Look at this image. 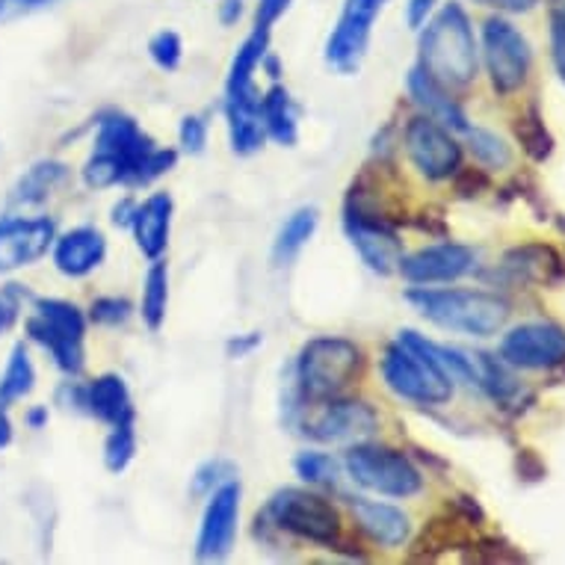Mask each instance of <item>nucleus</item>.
<instances>
[{
  "mask_svg": "<svg viewBox=\"0 0 565 565\" xmlns=\"http://www.w3.org/2000/svg\"><path fill=\"white\" fill-rule=\"evenodd\" d=\"M417 68H424L433 81L459 93L480 75V47L473 36L471 19L462 3H445L433 12V19L420 28L417 39Z\"/></svg>",
  "mask_w": 565,
  "mask_h": 565,
  "instance_id": "f257e3e1",
  "label": "nucleus"
},
{
  "mask_svg": "<svg viewBox=\"0 0 565 565\" xmlns=\"http://www.w3.org/2000/svg\"><path fill=\"white\" fill-rule=\"evenodd\" d=\"M241 494L243 489L237 477L207 494L202 527L195 539V559L220 563L232 554L234 539H237V521H241Z\"/></svg>",
  "mask_w": 565,
  "mask_h": 565,
  "instance_id": "f8f14e48",
  "label": "nucleus"
},
{
  "mask_svg": "<svg viewBox=\"0 0 565 565\" xmlns=\"http://www.w3.org/2000/svg\"><path fill=\"white\" fill-rule=\"evenodd\" d=\"M294 471L311 489H338L341 486V462L320 450H306L294 459Z\"/></svg>",
  "mask_w": 565,
  "mask_h": 565,
  "instance_id": "7c9ffc66",
  "label": "nucleus"
},
{
  "mask_svg": "<svg viewBox=\"0 0 565 565\" xmlns=\"http://www.w3.org/2000/svg\"><path fill=\"white\" fill-rule=\"evenodd\" d=\"M551 51H554L556 75L563 77L565 84V10H556L551 15Z\"/></svg>",
  "mask_w": 565,
  "mask_h": 565,
  "instance_id": "ea45409f",
  "label": "nucleus"
},
{
  "mask_svg": "<svg viewBox=\"0 0 565 565\" xmlns=\"http://www.w3.org/2000/svg\"><path fill=\"white\" fill-rule=\"evenodd\" d=\"M294 0H258V10H255V28L273 30L278 19L290 10Z\"/></svg>",
  "mask_w": 565,
  "mask_h": 565,
  "instance_id": "79ce46f5",
  "label": "nucleus"
},
{
  "mask_svg": "<svg viewBox=\"0 0 565 565\" xmlns=\"http://www.w3.org/2000/svg\"><path fill=\"white\" fill-rule=\"evenodd\" d=\"M56 223L47 216H7L0 220V273L33 267L54 249Z\"/></svg>",
  "mask_w": 565,
  "mask_h": 565,
  "instance_id": "4468645a",
  "label": "nucleus"
},
{
  "mask_svg": "<svg viewBox=\"0 0 565 565\" xmlns=\"http://www.w3.org/2000/svg\"><path fill=\"white\" fill-rule=\"evenodd\" d=\"M36 388V367L30 362V352L24 343H15L10 352V362L0 373V403L10 406L15 399H24Z\"/></svg>",
  "mask_w": 565,
  "mask_h": 565,
  "instance_id": "c756f323",
  "label": "nucleus"
},
{
  "mask_svg": "<svg viewBox=\"0 0 565 565\" xmlns=\"http://www.w3.org/2000/svg\"><path fill=\"white\" fill-rule=\"evenodd\" d=\"M68 167L60 160H39L19 178L12 190V204H42L68 181Z\"/></svg>",
  "mask_w": 565,
  "mask_h": 565,
  "instance_id": "a878e982",
  "label": "nucleus"
},
{
  "mask_svg": "<svg viewBox=\"0 0 565 565\" xmlns=\"http://www.w3.org/2000/svg\"><path fill=\"white\" fill-rule=\"evenodd\" d=\"M297 427L320 445H359L380 429V415L371 403L341 394L302 406Z\"/></svg>",
  "mask_w": 565,
  "mask_h": 565,
  "instance_id": "6e6552de",
  "label": "nucleus"
},
{
  "mask_svg": "<svg viewBox=\"0 0 565 565\" xmlns=\"http://www.w3.org/2000/svg\"><path fill=\"white\" fill-rule=\"evenodd\" d=\"M246 15V0H223L220 3V21L225 28H234Z\"/></svg>",
  "mask_w": 565,
  "mask_h": 565,
  "instance_id": "8fccbe9b",
  "label": "nucleus"
},
{
  "mask_svg": "<svg viewBox=\"0 0 565 565\" xmlns=\"http://www.w3.org/2000/svg\"><path fill=\"white\" fill-rule=\"evenodd\" d=\"M471 3H480V7H491V10H498V12H512V15H519V12L536 10L542 0H471Z\"/></svg>",
  "mask_w": 565,
  "mask_h": 565,
  "instance_id": "de8ad7c7",
  "label": "nucleus"
},
{
  "mask_svg": "<svg viewBox=\"0 0 565 565\" xmlns=\"http://www.w3.org/2000/svg\"><path fill=\"white\" fill-rule=\"evenodd\" d=\"M95 151H102L121 167L125 186H146L172 172L178 163L175 149H158L146 130L128 113L107 110L95 119Z\"/></svg>",
  "mask_w": 565,
  "mask_h": 565,
  "instance_id": "39448f33",
  "label": "nucleus"
},
{
  "mask_svg": "<svg viewBox=\"0 0 565 565\" xmlns=\"http://www.w3.org/2000/svg\"><path fill=\"white\" fill-rule=\"evenodd\" d=\"M130 315H134V306L125 297H98L89 306V320L95 326H110V329H116V326L128 323Z\"/></svg>",
  "mask_w": 565,
  "mask_h": 565,
  "instance_id": "e433bc0d",
  "label": "nucleus"
},
{
  "mask_svg": "<svg viewBox=\"0 0 565 565\" xmlns=\"http://www.w3.org/2000/svg\"><path fill=\"white\" fill-rule=\"evenodd\" d=\"M24 299H30V290L24 285H7V288H0V334H7L12 326L19 323Z\"/></svg>",
  "mask_w": 565,
  "mask_h": 565,
  "instance_id": "4c0bfd02",
  "label": "nucleus"
},
{
  "mask_svg": "<svg viewBox=\"0 0 565 565\" xmlns=\"http://www.w3.org/2000/svg\"><path fill=\"white\" fill-rule=\"evenodd\" d=\"M260 343H264V334L260 332L234 334V338H228V343H225V352H228V359L241 362V359H249L252 352L258 350Z\"/></svg>",
  "mask_w": 565,
  "mask_h": 565,
  "instance_id": "37998d69",
  "label": "nucleus"
},
{
  "mask_svg": "<svg viewBox=\"0 0 565 565\" xmlns=\"http://www.w3.org/2000/svg\"><path fill=\"white\" fill-rule=\"evenodd\" d=\"M86 415L98 417L107 427L137 420L128 382L121 380L119 373H104L95 382H89L86 385Z\"/></svg>",
  "mask_w": 565,
  "mask_h": 565,
  "instance_id": "4be33fe9",
  "label": "nucleus"
},
{
  "mask_svg": "<svg viewBox=\"0 0 565 565\" xmlns=\"http://www.w3.org/2000/svg\"><path fill=\"white\" fill-rule=\"evenodd\" d=\"M515 137L521 139V146H524V151L533 160H547L551 151H554V137L547 134L545 121H542L536 107H530L524 116H519V121H515Z\"/></svg>",
  "mask_w": 565,
  "mask_h": 565,
  "instance_id": "72a5a7b5",
  "label": "nucleus"
},
{
  "mask_svg": "<svg viewBox=\"0 0 565 565\" xmlns=\"http://www.w3.org/2000/svg\"><path fill=\"white\" fill-rule=\"evenodd\" d=\"M501 359L515 371H554L565 364V329L551 320L512 326L501 341Z\"/></svg>",
  "mask_w": 565,
  "mask_h": 565,
  "instance_id": "9b49d317",
  "label": "nucleus"
},
{
  "mask_svg": "<svg viewBox=\"0 0 565 565\" xmlns=\"http://www.w3.org/2000/svg\"><path fill=\"white\" fill-rule=\"evenodd\" d=\"M169 308V269L163 260H151L149 273H146V285H142V302H139V315L142 323L149 326L151 332H160V326L167 323Z\"/></svg>",
  "mask_w": 565,
  "mask_h": 565,
  "instance_id": "c85d7f7f",
  "label": "nucleus"
},
{
  "mask_svg": "<svg viewBox=\"0 0 565 565\" xmlns=\"http://www.w3.org/2000/svg\"><path fill=\"white\" fill-rule=\"evenodd\" d=\"M63 0H3L0 7V19H12V15H33V12L51 10Z\"/></svg>",
  "mask_w": 565,
  "mask_h": 565,
  "instance_id": "c03bdc74",
  "label": "nucleus"
},
{
  "mask_svg": "<svg viewBox=\"0 0 565 565\" xmlns=\"http://www.w3.org/2000/svg\"><path fill=\"white\" fill-rule=\"evenodd\" d=\"M28 334L30 341H36L42 350L51 352V359L63 373L68 376H77V373H84L86 367V338H75V334H65L54 326H47L42 317L30 315L28 317Z\"/></svg>",
  "mask_w": 565,
  "mask_h": 565,
  "instance_id": "b1692460",
  "label": "nucleus"
},
{
  "mask_svg": "<svg viewBox=\"0 0 565 565\" xmlns=\"http://www.w3.org/2000/svg\"><path fill=\"white\" fill-rule=\"evenodd\" d=\"M380 10L364 0H347L334 30L326 39V63L338 75H355L362 68L367 47H371L373 21Z\"/></svg>",
  "mask_w": 565,
  "mask_h": 565,
  "instance_id": "ddd939ff",
  "label": "nucleus"
},
{
  "mask_svg": "<svg viewBox=\"0 0 565 565\" xmlns=\"http://www.w3.org/2000/svg\"><path fill=\"white\" fill-rule=\"evenodd\" d=\"M364 3H371V7H376V10H382V7H385L388 0H364Z\"/></svg>",
  "mask_w": 565,
  "mask_h": 565,
  "instance_id": "864d4df0",
  "label": "nucleus"
},
{
  "mask_svg": "<svg viewBox=\"0 0 565 565\" xmlns=\"http://www.w3.org/2000/svg\"><path fill=\"white\" fill-rule=\"evenodd\" d=\"M382 380L391 394L415 406H447L454 399L456 380L438 355V343L403 329L397 341L385 347Z\"/></svg>",
  "mask_w": 565,
  "mask_h": 565,
  "instance_id": "f03ea898",
  "label": "nucleus"
},
{
  "mask_svg": "<svg viewBox=\"0 0 565 565\" xmlns=\"http://www.w3.org/2000/svg\"><path fill=\"white\" fill-rule=\"evenodd\" d=\"M54 267L68 278H84L102 267L107 258V237L95 225H77L56 234Z\"/></svg>",
  "mask_w": 565,
  "mask_h": 565,
  "instance_id": "f3484780",
  "label": "nucleus"
},
{
  "mask_svg": "<svg viewBox=\"0 0 565 565\" xmlns=\"http://www.w3.org/2000/svg\"><path fill=\"white\" fill-rule=\"evenodd\" d=\"M456 193L471 199V195H480L482 190H489V175L482 169H459L454 175Z\"/></svg>",
  "mask_w": 565,
  "mask_h": 565,
  "instance_id": "a19ab883",
  "label": "nucleus"
},
{
  "mask_svg": "<svg viewBox=\"0 0 565 565\" xmlns=\"http://www.w3.org/2000/svg\"><path fill=\"white\" fill-rule=\"evenodd\" d=\"M343 228L350 237L352 249L359 252V258L364 260V267L376 273V276H391L397 273L399 260H403V241L394 225L373 220V216L347 214L343 211Z\"/></svg>",
  "mask_w": 565,
  "mask_h": 565,
  "instance_id": "dca6fc26",
  "label": "nucleus"
},
{
  "mask_svg": "<svg viewBox=\"0 0 565 565\" xmlns=\"http://www.w3.org/2000/svg\"><path fill=\"white\" fill-rule=\"evenodd\" d=\"M343 471L359 489L380 498H415L424 489V473L403 450L388 445L359 441L343 456Z\"/></svg>",
  "mask_w": 565,
  "mask_h": 565,
  "instance_id": "0eeeda50",
  "label": "nucleus"
},
{
  "mask_svg": "<svg viewBox=\"0 0 565 565\" xmlns=\"http://www.w3.org/2000/svg\"><path fill=\"white\" fill-rule=\"evenodd\" d=\"M149 56L163 72H175L181 60H184V42H181L175 30H160V33L151 36Z\"/></svg>",
  "mask_w": 565,
  "mask_h": 565,
  "instance_id": "c9c22d12",
  "label": "nucleus"
},
{
  "mask_svg": "<svg viewBox=\"0 0 565 565\" xmlns=\"http://www.w3.org/2000/svg\"><path fill=\"white\" fill-rule=\"evenodd\" d=\"M172 214H175V202L169 193H154L142 204H137L130 232H134L139 252L149 260L163 258L169 246V232H172Z\"/></svg>",
  "mask_w": 565,
  "mask_h": 565,
  "instance_id": "aec40b11",
  "label": "nucleus"
},
{
  "mask_svg": "<svg viewBox=\"0 0 565 565\" xmlns=\"http://www.w3.org/2000/svg\"><path fill=\"white\" fill-rule=\"evenodd\" d=\"M134 456H137V420H125V424L110 427V436L104 441V465H107V471H128Z\"/></svg>",
  "mask_w": 565,
  "mask_h": 565,
  "instance_id": "473e14b6",
  "label": "nucleus"
},
{
  "mask_svg": "<svg viewBox=\"0 0 565 565\" xmlns=\"http://www.w3.org/2000/svg\"><path fill=\"white\" fill-rule=\"evenodd\" d=\"M178 142L190 158L204 154V146H207V121H204V116H184L181 128H178Z\"/></svg>",
  "mask_w": 565,
  "mask_h": 565,
  "instance_id": "58836bf2",
  "label": "nucleus"
},
{
  "mask_svg": "<svg viewBox=\"0 0 565 565\" xmlns=\"http://www.w3.org/2000/svg\"><path fill=\"white\" fill-rule=\"evenodd\" d=\"M269 51V30L255 28L249 36L243 39L237 54L228 68V81H225V102H243V98H260L258 86H255V72L260 68V60Z\"/></svg>",
  "mask_w": 565,
  "mask_h": 565,
  "instance_id": "412c9836",
  "label": "nucleus"
},
{
  "mask_svg": "<svg viewBox=\"0 0 565 565\" xmlns=\"http://www.w3.org/2000/svg\"><path fill=\"white\" fill-rule=\"evenodd\" d=\"M403 149H406L412 167L427 181H447L462 169V146L454 137V130L424 113L406 121Z\"/></svg>",
  "mask_w": 565,
  "mask_h": 565,
  "instance_id": "9d476101",
  "label": "nucleus"
},
{
  "mask_svg": "<svg viewBox=\"0 0 565 565\" xmlns=\"http://www.w3.org/2000/svg\"><path fill=\"white\" fill-rule=\"evenodd\" d=\"M24 420H28L30 429H45L47 427V406H33L24 415Z\"/></svg>",
  "mask_w": 565,
  "mask_h": 565,
  "instance_id": "603ef678",
  "label": "nucleus"
},
{
  "mask_svg": "<svg viewBox=\"0 0 565 565\" xmlns=\"http://www.w3.org/2000/svg\"><path fill=\"white\" fill-rule=\"evenodd\" d=\"M406 86L408 95H412V102H415V107L424 113V116L441 121V125L454 130V134H465V130L471 128V119H468V113H465L462 104L456 102L450 89H445L438 81H433L424 68H417L415 65V68L408 72Z\"/></svg>",
  "mask_w": 565,
  "mask_h": 565,
  "instance_id": "6ab92c4d",
  "label": "nucleus"
},
{
  "mask_svg": "<svg viewBox=\"0 0 565 565\" xmlns=\"http://www.w3.org/2000/svg\"><path fill=\"white\" fill-rule=\"evenodd\" d=\"M12 445V420L7 415V406L0 403V450Z\"/></svg>",
  "mask_w": 565,
  "mask_h": 565,
  "instance_id": "3c124183",
  "label": "nucleus"
},
{
  "mask_svg": "<svg viewBox=\"0 0 565 565\" xmlns=\"http://www.w3.org/2000/svg\"><path fill=\"white\" fill-rule=\"evenodd\" d=\"M406 302L417 315L447 332L471 334V338H494L510 320V302L491 290L462 288H415L406 290Z\"/></svg>",
  "mask_w": 565,
  "mask_h": 565,
  "instance_id": "7ed1b4c3",
  "label": "nucleus"
},
{
  "mask_svg": "<svg viewBox=\"0 0 565 565\" xmlns=\"http://www.w3.org/2000/svg\"><path fill=\"white\" fill-rule=\"evenodd\" d=\"M482 63L498 95L519 93L533 68V47L512 21L494 15L482 24Z\"/></svg>",
  "mask_w": 565,
  "mask_h": 565,
  "instance_id": "1a4fd4ad",
  "label": "nucleus"
},
{
  "mask_svg": "<svg viewBox=\"0 0 565 565\" xmlns=\"http://www.w3.org/2000/svg\"><path fill=\"white\" fill-rule=\"evenodd\" d=\"M317 223H320V211L317 207H299L285 220L281 232H278L276 243H273V264L276 267H288L297 260V255L308 246V241L315 237Z\"/></svg>",
  "mask_w": 565,
  "mask_h": 565,
  "instance_id": "bb28decb",
  "label": "nucleus"
},
{
  "mask_svg": "<svg viewBox=\"0 0 565 565\" xmlns=\"http://www.w3.org/2000/svg\"><path fill=\"white\" fill-rule=\"evenodd\" d=\"M237 477V468H234L228 459H211L195 468V473L190 477V494L193 498H207L211 491H216L223 482L234 480Z\"/></svg>",
  "mask_w": 565,
  "mask_h": 565,
  "instance_id": "f704fd0d",
  "label": "nucleus"
},
{
  "mask_svg": "<svg viewBox=\"0 0 565 565\" xmlns=\"http://www.w3.org/2000/svg\"><path fill=\"white\" fill-rule=\"evenodd\" d=\"M0 7H3V0H0Z\"/></svg>",
  "mask_w": 565,
  "mask_h": 565,
  "instance_id": "5fc2aeb1",
  "label": "nucleus"
},
{
  "mask_svg": "<svg viewBox=\"0 0 565 565\" xmlns=\"http://www.w3.org/2000/svg\"><path fill=\"white\" fill-rule=\"evenodd\" d=\"M134 216H137V202H134V199H128V195L113 204L110 223L116 225V228H130V225H134Z\"/></svg>",
  "mask_w": 565,
  "mask_h": 565,
  "instance_id": "09e8293b",
  "label": "nucleus"
},
{
  "mask_svg": "<svg viewBox=\"0 0 565 565\" xmlns=\"http://www.w3.org/2000/svg\"><path fill=\"white\" fill-rule=\"evenodd\" d=\"M260 113L267 125V137L276 139L278 146H297L299 139V107L290 98L285 86L273 84L267 93L260 95Z\"/></svg>",
  "mask_w": 565,
  "mask_h": 565,
  "instance_id": "393cba45",
  "label": "nucleus"
},
{
  "mask_svg": "<svg viewBox=\"0 0 565 565\" xmlns=\"http://www.w3.org/2000/svg\"><path fill=\"white\" fill-rule=\"evenodd\" d=\"M477 267V252L465 243H436L427 249H417L412 255H403L397 273L408 285H450L459 281Z\"/></svg>",
  "mask_w": 565,
  "mask_h": 565,
  "instance_id": "2eb2a0df",
  "label": "nucleus"
},
{
  "mask_svg": "<svg viewBox=\"0 0 565 565\" xmlns=\"http://www.w3.org/2000/svg\"><path fill=\"white\" fill-rule=\"evenodd\" d=\"M468 149H471L473 160L482 163L486 169H507L512 163V149L507 146V139L498 137L489 128H468L465 130Z\"/></svg>",
  "mask_w": 565,
  "mask_h": 565,
  "instance_id": "2f4dec72",
  "label": "nucleus"
},
{
  "mask_svg": "<svg viewBox=\"0 0 565 565\" xmlns=\"http://www.w3.org/2000/svg\"><path fill=\"white\" fill-rule=\"evenodd\" d=\"M503 269L510 273L515 281H551L554 273H559V258L551 246L542 243H527L519 249L507 252Z\"/></svg>",
  "mask_w": 565,
  "mask_h": 565,
  "instance_id": "cd10ccee",
  "label": "nucleus"
},
{
  "mask_svg": "<svg viewBox=\"0 0 565 565\" xmlns=\"http://www.w3.org/2000/svg\"><path fill=\"white\" fill-rule=\"evenodd\" d=\"M56 403L65 408H75V412H86V385H81V382H63L56 388Z\"/></svg>",
  "mask_w": 565,
  "mask_h": 565,
  "instance_id": "a18cd8bd",
  "label": "nucleus"
},
{
  "mask_svg": "<svg viewBox=\"0 0 565 565\" xmlns=\"http://www.w3.org/2000/svg\"><path fill=\"white\" fill-rule=\"evenodd\" d=\"M264 519L269 527L306 539L311 545L341 551L343 545V521L341 512L320 491L308 489H278L267 501Z\"/></svg>",
  "mask_w": 565,
  "mask_h": 565,
  "instance_id": "423d86ee",
  "label": "nucleus"
},
{
  "mask_svg": "<svg viewBox=\"0 0 565 565\" xmlns=\"http://www.w3.org/2000/svg\"><path fill=\"white\" fill-rule=\"evenodd\" d=\"M347 501H350L352 519L359 530L380 547L394 551L412 539V519L394 503L371 501V498H347Z\"/></svg>",
  "mask_w": 565,
  "mask_h": 565,
  "instance_id": "a211bd4d",
  "label": "nucleus"
},
{
  "mask_svg": "<svg viewBox=\"0 0 565 565\" xmlns=\"http://www.w3.org/2000/svg\"><path fill=\"white\" fill-rule=\"evenodd\" d=\"M362 371L364 352L359 343L341 334H323V338H311L299 350L290 385L302 399V406H308L320 399L341 397L362 376Z\"/></svg>",
  "mask_w": 565,
  "mask_h": 565,
  "instance_id": "20e7f679",
  "label": "nucleus"
},
{
  "mask_svg": "<svg viewBox=\"0 0 565 565\" xmlns=\"http://www.w3.org/2000/svg\"><path fill=\"white\" fill-rule=\"evenodd\" d=\"M438 0H408L406 3V24L412 30H420L433 19V12H436Z\"/></svg>",
  "mask_w": 565,
  "mask_h": 565,
  "instance_id": "49530a36",
  "label": "nucleus"
},
{
  "mask_svg": "<svg viewBox=\"0 0 565 565\" xmlns=\"http://www.w3.org/2000/svg\"><path fill=\"white\" fill-rule=\"evenodd\" d=\"M225 121H228V142H232L234 154L249 158L264 149L267 125H264V113H260V98L225 102Z\"/></svg>",
  "mask_w": 565,
  "mask_h": 565,
  "instance_id": "5701e85b",
  "label": "nucleus"
}]
</instances>
